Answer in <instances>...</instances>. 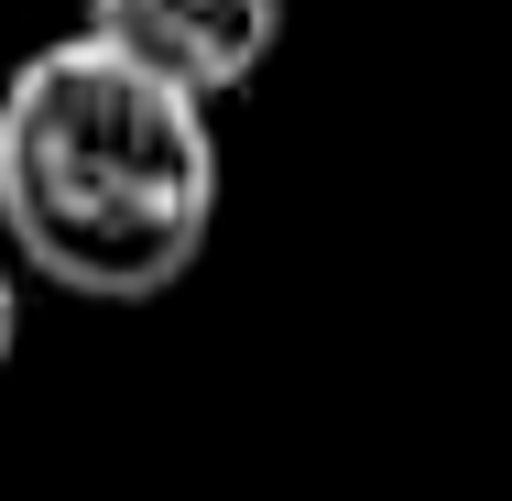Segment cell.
Masks as SVG:
<instances>
[{
	"mask_svg": "<svg viewBox=\"0 0 512 501\" xmlns=\"http://www.w3.org/2000/svg\"><path fill=\"white\" fill-rule=\"evenodd\" d=\"M11 338H22V273L0 262V371H11Z\"/></svg>",
	"mask_w": 512,
	"mask_h": 501,
	"instance_id": "cell-3",
	"label": "cell"
},
{
	"mask_svg": "<svg viewBox=\"0 0 512 501\" xmlns=\"http://www.w3.org/2000/svg\"><path fill=\"white\" fill-rule=\"evenodd\" d=\"M218 229V120L88 33L0 77V240L77 305H153Z\"/></svg>",
	"mask_w": 512,
	"mask_h": 501,
	"instance_id": "cell-1",
	"label": "cell"
},
{
	"mask_svg": "<svg viewBox=\"0 0 512 501\" xmlns=\"http://www.w3.org/2000/svg\"><path fill=\"white\" fill-rule=\"evenodd\" d=\"M77 33H88L99 55H120V66H142L153 88L218 109L229 88H251V77L273 66L284 0H88Z\"/></svg>",
	"mask_w": 512,
	"mask_h": 501,
	"instance_id": "cell-2",
	"label": "cell"
}]
</instances>
